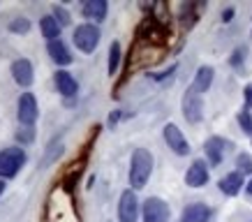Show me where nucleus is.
<instances>
[{
  "label": "nucleus",
  "mask_w": 252,
  "mask_h": 222,
  "mask_svg": "<svg viewBox=\"0 0 252 222\" xmlns=\"http://www.w3.org/2000/svg\"><path fill=\"white\" fill-rule=\"evenodd\" d=\"M151 174H153V155H151V151H146V148H137V151L132 153V160H130V185H132V190H141V188H146Z\"/></svg>",
  "instance_id": "1"
},
{
  "label": "nucleus",
  "mask_w": 252,
  "mask_h": 222,
  "mask_svg": "<svg viewBox=\"0 0 252 222\" xmlns=\"http://www.w3.org/2000/svg\"><path fill=\"white\" fill-rule=\"evenodd\" d=\"M28 160V155L23 148L19 146H12V148H5V151H0V178L5 181V178H14L19 174V169L26 164Z\"/></svg>",
  "instance_id": "2"
},
{
  "label": "nucleus",
  "mask_w": 252,
  "mask_h": 222,
  "mask_svg": "<svg viewBox=\"0 0 252 222\" xmlns=\"http://www.w3.org/2000/svg\"><path fill=\"white\" fill-rule=\"evenodd\" d=\"M99 37H102V35H99V28L95 26V23H81V26L74 28V37H72V42H74V46H77L79 51L93 54L99 44Z\"/></svg>",
  "instance_id": "3"
},
{
  "label": "nucleus",
  "mask_w": 252,
  "mask_h": 222,
  "mask_svg": "<svg viewBox=\"0 0 252 222\" xmlns=\"http://www.w3.org/2000/svg\"><path fill=\"white\" fill-rule=\"evenodd\" d=\"M183 116L188 123H199L201 121V116H204V97L199 95L194 88H188L183 95Z\"/></svg>",
  "instance_id": "4"
},
{
  "label": "nucleus",
  "mask_w": 252,
  "mask_h": 222,
  "mask_svg": "<svg viewBox=\"0 0 252 222\" xmlns=\"http://www.w3.org/2000/svg\"><path fill=\"white\" fill-rule=\"evenodd\" d=\"M169 204L160 197H148L144 201V208H141V215H144V222H169Z\"/></svg>",
  "instance_id": "5"
},
{
  "label": "nucleus",
  "mask_w": 252,
  "mask_h": 222,
  "mask_svg": "<svg viewBox=\"0 0 252 222\" xmlns=\"http://www.w3.org/2000/svg\"><path fill=\"white\" fill-rule=\"evenodd\" d=\"M139 220V199L137 192L125 190L118 199V222H137Z\"/></svg>",
  "instance_id": "6"
},
{
  "label": "nucleus",
  "mask_w": 252,
  "mask_h": 222,
  "mask_svg": "<svg viewBox=\"0 0 252 222\" xmlns=\"http://www.w3.org/2000/svg\"><path fill=\"white\" fill-rule=\"evenodd\" d=\"M16 116H19V123L26 125V127H32L35 121H37V100H35V95L32 93H21V97H19V104H16Z\"/></svg>",
  "instance_id": "7"
},
{
  "label": "nucleus",
  "mask_w": 252,
  "mask_h": 222,
  "mask_svg": "<svg viewBox=\"0 0 252 222\" xmlns=\"http://www.w3.org/2000/svg\"><path fill=\"white\" fill-rule=\"evenodd\" d=\"M231 148H234V144L227 141V139H222V137L206 139V144H204V153H206V158H208V164H211V167H218Z\"/></svg>",
  "instance_id": "8"
},
{
  "label": "nucleus",
  "mask_w": 252,
  "mask_h": 222,
  "mask_svg": "<svg viewBox=\"0 0 252 222\" xmlns=\"http://www.w3.org/2000/svg\"><path fill=\"white\" fill-rule=\"evenodd\" d=\"M162 134H164V141H167V146L174 151L176 155H181V158H185V155H190V144H188V139L183 137V132L178 130V125H174V123H167L164 125V130H162Z\"/></svg>",
  "instance_id": "9"
},
{
  "label": "nucleus",
  "mask_w": 252,
  "mask_h": 222,
  "mask_svg": "<svg viewBox=\"0 0 252 222\" xmlns=\"http://www.w3.org/2000/svg\"><path fill=\"white\" fill-rule=\"evenodd\" d=\"M12 77L21 88H28L35 81V69H32V63L28 58H19V61L12 63Z\"/></svg>",
  "instance_id": "10"
},
{
  "label": "nucleus",
  "mask_w": 252,
  "mask_h": 222,
  "mask_svg": "<svg viewBox=\"0 0 252 222\" xmlns=\"http://www.w3.org/2000/svg\"><path fill=\"white\" fill-rule=\"evenodd\" d=\"M208 164L204 160H194L190 164V169L185 171V185L190 188H204L208 183Z\"/></svg>",
  "instance_id": "11"
},
{
  "label": "nucleus",
  "mask_w": 252,
  "mask_h": 222,
  "mask_svg": "<svg viewBox=\"0 0 252 222\" xmlns=\"http://www.w3.org/2000/svg\"><path fill=\"white\" fill-rule=\"evenodd\" d=\"M211 208L206 204H201V201H194L190 206L183 208V213H181V222H208L211 220Z\"/></svg>",
  "instance_id": "12"
},
{
  "label": "nucleus",
  "mask_w": 252,
  "mask_h": 222,
  "mask_svg": "<svg viewBox=\"0 0 252 222\" xmlns=\"http://www.w3.org/2000/svg\"><path fill=\"white\" fill-rule=\"evenodd\" d=\"M54 81H56V88H58V93H61V95H65V97H74V95L79 93L77 79L72 77L69 72H65V69H58V72H56Z\"/></svg>",
  "instance_id": "13"
},
{
  "label": "nucleus",
  "mask_w": 252,
  "mask_h": 222,
  "mask_svg": "<svg viewBox=\"0 0 252 222\" xmlns=\"http://www.w3.org/2000/svg\"><path fill=\"white\" fill-rule=\"evenodd\" d=\"M107 0H88L84 7H81V14L88 19V21H95V23H102L107 19Z\"/></svg>",
  "instance_id": "14"
},
{
  "label": "nucleus",
  "mask_w": 252,
  "mask_h": 222,
  "mask_svg": "<svg viewBox=\"0 0 252 222\" xmlns=\"http://www.w3.org/2000/svg\"><path fill=\"white\" fill-rule=\"evenodd\" d=\"M220 192L222 194H227V197H236L238 192L243 190V174L241 171H231V174H227L224 178H220Z\"/></svg>",
  "instance_id": "15"
},
{
  "label": "nucleus",
  "mask_w": 252,
  "mask_h": 222,
  "mask_svg": "<svg viewBox=\"0 0 252 222\" xmlns=\"http://www.w3.org/2000/svg\"><path fill=\"white\" fill-rule=\"evenodd\" d=\"M46 51H49V56H51V61H54L56 65H61V67H65V65H69V63L74 61V58H72V54H69V49L65 46V42H63V39L49 42Z\"/></svg>",
  "instance_id": "16"
},
{
  "label": "nucleus",
  "mask_w": 252,
  "mask_h": 222,
  "mask_svg": "<svg viewBox=\"0 0 252 222\" xmlns=\"http://www.w3.org/2000/svg\"><path fill=\"white\" fill-rule=\"evenodd\" d=\"M213 77H215V69L211 65H201L197 69V74H194V81H192V88L199 93V95H204V93L211 88L213 84Z\"/></svg>",
  "instance_id": "17"
},
{
  "label": "nucleus",
  "mask_w": 252,
  "mask_h": 222,
  "mask_svg": "<svg viewBox=\"0 0 252 222\" xmlns=\"http://www.w3.org/2000/svg\"><path fill=\"white\" fill-rule=\"evenodd\" d=\"M39 31H42V37L46 39V42H56V39H61V23L54 19V14L49 16H42L39 19Z\"/></svg>",
  "instance_id": "18"
},
{
  "label": "nucleus",
  "mask_w": 252,
  "mask_h": 222,
  "mask_svg": "<svg viewBox=\"0 0 252 222\" xmlns=\"http://www.w3.org/2000/svg\"><path fill=\"white\" fill-rule=\"evenodd\" d=\"M118 65H121V44L111 42V46H109V74L111 77L118 72Z\"/></svg>",
  "instance_id": "19"
},
{
  "label": "nucleus",
  "mask_w": 252,
  "mask_h": 222,
  "mask_svg": "<svg viewBox=\"0 0 252 222\" xmlns=\"http://www.w3.org/2000/svg\"><path fill=\"white\" fill-rule=\"evenodd\" d=\"M236 118H238V125H241V130H243L248 137H252V114H250V109H241Z\"/></svg>",
  "instance_id": "20"
},
{
  "label": "nucleus",
  "mask_w": 252,
  "mask_h": 222,
  "mask_svg": "<svg viewBox=\"0 0 252 222\" xmlns=\"http://www.w3.org/2000/svg\"><path fill=\"white\" fill-rule=\"evenodd\" d=\"M31 31V21L26 19V16H19L14 21H9V32H14V35H23V32Z\"/></svg>",
  "instance_id": "21"
},
{
  "label": "nucleus",
  "mask_w": 252,
  "mask_h": 222,
  "mask_svg": "<svg viewBox=\"0 0 252 222\" xmlns=\"http://www.w3.org/2000/svg\"><path fill=\"white\" fill-rule=\"evenodd\" d=\"M51 12H54V19L58 23H61V28H65V26H69V12L63 5H54L51 7Z\"/></svg>",
  "instance_id": "22"
},
{
  "label": "nucleus",
  "mask_w": 252,
  "mask_h": 222,
  "mask_svg": "<svg viewBox=\"0 0 252 222\" xmlns=\"http://www.w3.org/2000/svg\"><path fill=\"white\" fill-rule=\"evenodd\" d=\"M236 167L241 174H252V158L248 153H241L236 158Z\"/></svg>",
  "instance_id": "23"
},
{
  "label": "nucleus",
  "mask_w": 252,
  "mask_h": 222,
  "mask_svg": "<svg viewBox=\"0 0 252 222\" xmlns=\"http://www.w3.org/2000/svg\"><path fill=\"white\" fill-rule=\"evenodd\" d=\"M16 139H19L21 144H31L32 139H35V130H32V127H23V130L16 132Z\"/></svg>",
  "instance_id": "24"
},
{
  "label": "nucleus",
  "mask_w": 252,
  "mask_h": 222,
  "mask_svg": "<svg viewBox=\"0 0 252 222\" xmlns=\"http://www.w3.org/2000/svg\"><path fill=\"white\" fill-rule=\"evenodd\" d=\"M176 67H178V65H171V67L169 69H164V72H158V74H151V79H155V81H162V79H167V77H171V74H174L176 72Z\"/></svg>",
  "instance_id": "25"
},
{
  "label": "nucleus",
  "mask_w": 252,
  "mask_h": 222,
  "mask_svg": "<svg viewBox=\"0 0 252 222\" xmlns=\"http://www.w3.org/2000/svg\"><path fill=\"white\" fill-rule=\"evenodd\" d=\"M243 58H245V49H243V46H238L236 51H234V56H231V65H234V67H238Z\"/></svg>",
  "instance_id": "26"
},
{
  "label": "nucleus",
  "mask_w": 252,
  "mask_h": 222,
  "mask_svg": "<svg viewBox=\"0 0 252 222\" xmlns=\"http://www.w3.org/2000/svg\"><path fill=\"white\" fill-rule=\"evenodd\" d=\"M243 97H245V109H252V84H248L243 88Z\"/></svg>",
  "instance_id": "27"
},
{
  "label": "nucleus",
  "mask_w": 252,
  "mask_h": 222,
  "mask_svg": "<svg viewBox=\"0 0 252 222\" xmlns=\"http://www.w3.org/2000/svg\"><path fill=\"white\" fill-rule=\"evenodd\" d=\"M231 16H234V7H227L224 12H222V21L229 23V21H231Z\"/></svg>",
  "instance_id": "28"
},
{
  "label": "nucleus",
  "mask_w": 252,
  "mask_h": 222,
  "mask_svg": "<svg viewBox=\"0 0 252 222\" xmlns=\"http://www.w3.org/2000/svg\"><path fill=\"white\" fill-rule=\"evenodd\" d=\"M118 118H121V111H114V114L109 116V123H111V125H114V123L118 121Z\"/></svg>",
  "instance_id": "29"
},
{
  "label": "nucleus",
  "mask_w": 252,
  "mask_h": 222,
  "mask_svg": "<svg viewBox=\"0 0 252 222\" xmlns=\"http://www.w3.org/2000/svg\"><path fill=\"white\" fill-rule=\"evenodd\" d=\"M245 192H248V194H252V178L248 181V185H245Z\"/></svg>",
  "instance_id": "30"
},
{
  "label": "nucleus",
  "mask_w": 252,
  "mask_h": 222,
  "mask_svg": "<svg viewBox=\"0 0 252 222\" xmlns=\"http://www.w3.org/2000/svg\"><path fill=\"white\" fill-rule=\"evenodd\" d=\"M2 192H5V181L0 178V194H2Z\"/></svg>",
  "instance_id": "31"
}]
</instances>
